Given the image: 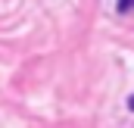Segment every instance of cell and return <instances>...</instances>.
Wrapping results in <instances>:
<instances>
[{
    "label": "cell",
    "mask_w": 134,
    "mask_h": 128,
    "mask_svg": "<svg viewBox=\"0 0 134 128\" xmlns=\"http://www.w3.org/2000/svg\"><path fill=\"white\" fill-rule=\"evenodd\" d=\"M128 109H134V97H131V100H128Z\"/></svg>",
    "instance_id": "7a4b0ae2"
},
{
    "label": "cell",
    "mask_w": 134,
    "mask_h": 128,
    "mask_svg": "<svg viewBox=\"0 0 134 128\" xmlns=\"http://www.w3.org/2000/svg\"><path fill=\"white\" fill-rule=\"evenodd\" d=\"M134 9V0H119V13H131Z\"/></svg>",
    "instance_id": "6da1fadb"
}]
</instances>
